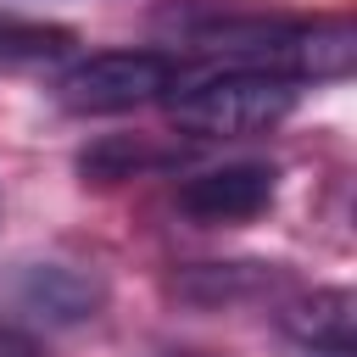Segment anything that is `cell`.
<instances>
[{"instance_id":"obj_1","label":"cell","mask_w":357,"mask_h":357,"mask_svg":"<svg viewBox=\"0 0 357 357\" xmlns=\"http://www.w3.org/2000/svg\"><path fill=\"white\" fill-rule=\"evenodd\" d=\"M201 56H229V67L273 73L284 84H340L357 56L346 17H206L190 22Z\"/></svg>"},{"instance_id":"obj_2","label":"cell","mask_w":357,"mask_h":357,"mask_svg":"<svg viewBox=\"0 0 357 357\" xmlns=\"http://www.w3.org/2000/svg\"><path fill=\"white\" fill-rule=\"evenodd\" d=\"M296 84L273 78V73H251V67H223L201 84H178L167 95V117L178 134L218 145V139H251L279 128L296 112Z\"/></svg>"},{"instance_id":"obj_3","label":"cell","mask_w":357,"mask_h":357,"mask_svg":"<svg viewBox=\"0 0 357 357\" xmlns=\"http://www.w3.org/2000/svg\"><path fill=\"white\" fill-rule=\"evenodd\" d=\"M184 84V56L173 50H95L56 78V100L78 117H112L167 100Z\"/></svg>"},{"instance_id":"obj_4","label":"cell","mask_w":357,"mask_h":357,"mask_svg":"<svg viewBox=\"0 0 357 357\" xmlns=\"http://www.w3.org/2000/svg\"><path fill=\"white\" fill-rule=\"evenodd\" d=\"M106 307L100 273L78 262H17L0 273V324H17L28 335L84 324Z\"/></svg>"},{"instance_id":"obj_5","label":"cell","mask_w":357,"mask_h":357,"mask_svg":"<svg viewBox=\"0 0 357 357\" xmlns=\"http://www.w3.org/2000/svg\"><path fill=\"white\" fill-rule=\"evenodd\" d=\"M273 195H279V173L268 162H223V167L190 173L173 190V206L201 229H234V223L262 218Z\"/></svg>"},{"instance_id":"obj_6","label":"cell","mask_w":357,"mask_h":357,"mask_svg":"<svg viewBox=\"0 0 357 357\" xmlns=\"http://www.w3.org/2000/svg\"><path fill=\"white\" fill-rule=\"evenodd\" d=\"M351 290H312L279 312L284 335L307 357H357V329H351Z\"/></svg>"},{"instance_id":"obj_7","label":"cell","mask_w":357,"mask_h":357,"mask_svg":"<svg viewBox=\"0 0 357 357\" xmlns=\"http://www.w3.org/2000/svg\"><path fill=\"white\" fill-rule=\"evenodd\" d=\"M167 162V151H156L145 134H134V139H100L95 151H84L78 156V167L89 173V178H100V184H112V178H134V173H151V167H162Z\"/></svg>"},{"instance_id":"obj_8","label":"cell","mask_w":357,"mask_h":357,"mask_svg":"<svg viewBox=\"0 0 357 357\" xmlns=\"http://www.w3.org/2000/svg\"><path fill=\"white\" fill-rule=\"evenodd\" d=\"M67 45H73L67 28H45V22L0 17V61H45V56H61Z\"/></svg>"},{"instance_id":"obj_9","label":"cell","mask_w":357,"mask_h":357,"mask_svg":"<svg viewBox=\"0 0 357 357\" xmlns=\"http://www.w3.org/2000/svg\"><path fill=\"white\" fill-rule=\"evenodd\" d=\"M0 357H45V346H39V335H28L17 324H0Z\"/></svg>"}]
</instances>
